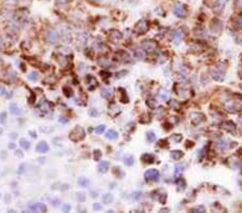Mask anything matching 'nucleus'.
<instances>
[{"label":"nucleus","mask_w":242,"mask_h":213,"mask_svg":"<svg viewBox=\"0 0 242 213\" xmlns=\"http://www.w3.org/2000/svg\"><path fill=\"white\" fill-rule=\"evenodd\" d=\"M148 23L145 21H140L136 26H134V33L137 35H143L148 31Z\"/></svg>","instance_id":"39448f33"},{"label":"nucleus","mask_w":242,"mask_h":213,"mask_svg":"<svg viewBox=\"0 0 242 213\" xmlns=\"http://www.w3.org/2000/svg\"><path fill=\"white\" fill-rule=\"evenodd\" d=\"M105 125H99L98 127H96L95 132H96V134H102V132H105Z\"/></svg>","instance_id":"4c0bfd02"},{"label":"nucleus","mask_w":242,"mask_h":213,"mask_svg":"<svg viewBox=\"0 0 242 213\" xmlns=\"http://www.w3.org/2000/svg\"><path fill=\"white\" fill-rule=\"evenodd\" d=\"M109 112H110V114L112 116H117L118 114L121 113V109H120V107L116 105L115 103H111V105H109Z\"/></svg>","instance_id":"4468645a"},{"label":"nucleus","mask_w":242,"mask_h":213,"mask_svg":"<svg viewBox=\"0 0 242 213\" xmlns=\"http://www.w3.org/2000/svg\"><path fill=\"white\" fill-rule=\"evenodd\" d=\"M86 81H87V87H88L89 91H93L94 88H96L98 83H97V80L95 76H86Z\"/></svg>","instance_id":"f8f14e48"},{"label":"nucleus","mask_w":242,"mask_h":213,"mask_svg":"<svg viewBox=\"0 0 242 213\" xmlns=\"http://www.w3.org/2000/svg\"><path fill=\"white\" fill-rule=\"evenodd\" d=\"M141 46H142V49L144 50V51L153 52L154 50H156V47H157V43H156L154 40H144L142 41Z\"/></svg>","instance_id":"423d86ee"},{"label":"nucleus","mask_w":242,"mask_h":213,"mask_svg":"<svg viewBox=\"0 0 242 213\" xmlns=\"http://www.w3.org/2000/svg\"><path fill=\"white\" fill-rule=\"evenodd\" d=\"M158 98L160 100H163V101H167V100L170 98V95H169V92L167 91V89L165 88H160L158 92Z\"/></svg>","instance_id":"2eb2a0df"},{"label":"nucleus","mask_w":242,"mask_h":213,"mask_svg":"<svg viewBox=\"0 0 242 213\" xmlns=\"http://www.w3.org/2000/svg\"><path fill=\"white\" fill-rule=\"evenodd\" d=\"M170 139H171V140H173V142L179 143V142H181V141H182L183 137H182V135H180V134H174V135L171 136V138H170Z\"/></svg>","instance_id":"c85d7f7f"},{"label":"nucleus","mask_w":242,"mask_h":213,"mask_svg":"<svg viewBox=\"0 0 242 213\" xmlns=\"http://www.w3.org/2000/svg\"><path fill=\"white\" fill-rule=\"evenodd\" d=\"M144 178L146 181H158L159 179V171L157 169H148L144 172Z\"/></svg>","instance_id":"20e7f679"},{"label":"nucleus","mask_w":242,"mask_h":213,"mask_svg":"<svg viewBox=\"0 0 242 213\" xmlns=\"http://www.w3.org/2000/svg\"><path fill=\"white\" fill-rule=\"evenodd\" d=\"M58 203H59V200L58 199H55L54 201L52 200V205H54L55 207H57V206H58Z\"/></svg>","instance_id":"09e8293b"},{"label":"nucleus","mask_w":242,"mask_h":213,"mask_svg":"<svg viewBox=\"0 0 242 213\" xmlns=\"http://www.w3.org/2000/svg\"><path fill=\"white\" fill-rule=\"evenodd\" d=\"M44 38H45L48 43L55 44V43H57L59 40V33H57L55 29H53V28H50V29L45 30V33H44Z\"/></svg>","instance_id":"7ed1b4c3"},{"label":"nucleus","mask_w":242,"mask_h":213,"mask_svg":"<svg viewBox=\"0 0 242 213\" xmlns=\"http://www.w3.org/2000/svg\"><path fill=\"white\" fill-rule=\"evenodd\" d=\"M62 91H64L65 96H67V97H72V96H73L72 88H70L69 86H65L64 88H62Z\"/></svg>","instance_id":"cd10ccee"},{"label":"nucleus","mask_w":242,"mask_h":213,"mask_svg":"<svg viewBox=\"0 0 242 213\" xmlns=\"http://www.w3.org/2000/svg\"><path fill=\"white\" fill-rule=\"evenodd\" d=\"M108 169H109V163L108 162H102L99 164V166H98V171L101 173H105L108 171Z\"/></svg>","instance_id":"aec40b11"},{"label":"nucleus","mask_w":242,"mask_h":213,"mask_svg":"<svg viewBox=\"0 0 242 213\" xmlns=\"http://www.w3.org/2000/svg\"><path fill=\"white\" fill-rule=\"evenodd\" d=\"M101 152L99 151V150H97V151L94 152V159L96 160V162H99L100 158H101Z\"/></svg>","instance_id":"e433bc0d"},{"label":"nucleus","mask_w":242,"mask_h":213,"mask_svg":"<svg viewBox=\"0 0 242 213\" xmlns=\"http://www.w3.org/2000/svg\"><path fill=\"white\" fill-rule=\"evenodd\" d=\"M173 13L177 15V17H184L186 15V9L183 4H175L173 8Z\"/></svg>","instance_id":"9d476101"},{"label":"nucleus","mask_w":242,"mask_h":213,"mask_svg":"<svg viewBox=\"0 0 242 213\" xmlns=\"http://www.w3.org/2000/svg\"><path fill=\"white\" fill-rule=\"evenodd\" d=\"M16 155L19 157H23V153H21V151H16Z\"/></svg>","instance_id":"603ef678"},{"label":"nucleus","mask_w":242,"mask_h":213,"mask_svg":"<svg viewBox=\"0 0 242 213\" xmlns=\"http://www.w3.org/2000/svg\"><path fill=\"white\" fill-rule=\"evenodd\" d=\"M182 37H183V35L181 33V31H175V33H173V37H172V38H173L175 43L177 44L181 40H182Z\"/></svg>","instance_id":"bb28decb"},{"label":"nucleus","mask_w":242,"mask_h":213,"mask_svg":"<svg viewBox=\"0 0 242 213\" xmlns=\"http://www.w3.org/2000/svg\"><path fill=\"white\" fill-rule=\"evenodd\" d=\"M105 138L109 139V140H116L118 138V132L114 129L108 130L107 134H105Z\"/></svg>","instance_id":"dca6fc26"},{"label":"nucleus","mask_w":242,"mask_h":213,"mask_svg":"<svg viewBox=\"0 0 242 213\" xmlns=\"http://www.w3.org/2000/svg\"><path fill=\"white\" fill-rule=\"evenodd\" d=\"M62 117H64V116H60V119H59V121H60V122H64V123H66V122H67L68 119H62Z\"/></svg>","instance_id":"864d4df0"},{"label":"nucleus","mask_w":242,"mask_h":213,"mask_svg":"<svg viewBox=\"0 0 242 213\" xmlns=\"http://www.w3.org/2000/svg\"><path fill=\"white\" fill-rule=\"evenodd\" d=\"M0 134H2V129L1 128H0Z\"/></svg>","instance_id":"bf43d9fd"},{"label":"nucleus","mask_w":242,"mask_h":213,"mask_svg":"<svg viewBox=\"0 0 242 213\" xmlns=\"http://www.w3.org/2000/svg\"><path fill=\"white\" fill-rule=\"evenodd\" d=\"M78 183H79V185H80V186H83V187H85V186L88 185L89 181L87 180L86 178H80L78 180Z\"/></svg>","instance_id":"2f4dec72"},{"label":"nucleus","mask_w":242,"mask_h":213,"mask_svg":"<svg viewBox=\"0 0 242 213\" xmlns=\"http://www.w3.org/2000/svg\"><path fill=\"white\" fill-rule=\"evenodd\" d=\"M94 209L96 211H100L102 209V206L99 205V203H95V205H94Z\"/></svg>","instance_id":"de8ad7c7"},{"label":"nucleus","mask_w":242,"mask_h":213,"mask_svg":"<svg viewBox=\"0 0 242 213\" xmlns=\"http://www.w3.org/2000/svg\"><path fill=\"white\" fill-rule=\"evenodd\" d=\"M166 198H167V195L165 191H163V194L158 195L157 196V200H158L159 202H161V203H165V201H166Z\"/></svg>","instance_id":"f704fd0d"},{"label":"nucleus","mask_w":242,"mask_h":213,"mask_svg":"<svg viewBox=\"0 0 242 213\" xmlns=\"http://www.w3.org/2000/svg\"><path fill=\"white\" fill-rule=\"evenodd\" d=\"M62 210L64 211V212H69V211L71 210V206L68 205V203H65V205L62 206Z\"/></svg>","instance_id":"79ce46f5"},{"label":"nucleus","mask_w":242,"mask_h":213,"mask_svg":"<svg viewBox=\"0 0 242 213\" xmlns=\"http://www.w3.org/2000/svg\"><path fill=\"white\" fill-rule=\"evenodd\" d=\"M5 94V89L3 86H0V95H4Z\"/></svg>","instance_id":"8fccbe9b"},{"label":"nucleus","mask_w":242,"mask_h":213,"mask_svg":"<svg viewBox=\"0 0 242 213\" xmlns=\"http://www.w3.org/2000/svg\"><path fill=\"white\" fill-rule=\"evenodd\" d=\"M9 148H15V144H14V143H11V144H9Z\"/></svg>","instance_id":"5fc2aeb1"},{"label":"nucleus","mask_w":242,"mask_h":213,"mask_svg":"<svg viewBox=\"0 0 242 213\" xmlns=\"http://www.w3.org/2000/svg\"><path fill=\"white\" fill-rule=\"evenodd\" d=\"M123 162L126 166H132L134 163V158L132 155H125L123 158Z\"/></svg>","instance_id":"6ab92c4d"},{"label":"nucleus","mask_w":242,"mask_h":213,"mask_svg":"<svg viewBox=\"0 0 242 213\" xmlns=\"http://www.w3.org/2000/svg\"><path fill=\"white\" fill-rule=\"evenodd\" d=\"M222 128L225 129L226 131L231 132V134H235V132H236V125L234 124V122H231V121H227L225 122V123H223V124H222Z\"/></svg>","instance_id":"9b49d317"},{"label":"nucleus","mask_w":242,"mask_h":213,"mask_svg":"<svg viewBox=\"0 0 242 213\" xmlns=\"http://www.w3.org/2000/svg\"><path fill=\"white\" fill-rule=\"evenodd\" d=\"M19 145L24 148V150H29V148H30V142L27 140V139H25V138H22L21 140H19Z\"/></svg>","instance_id":"4be33fe9"},{"label":"nucleus","mask_w":242,"mask_h":213,"mask_svg":"<svg viewBox=\"0 0 242 213\" xmlns=\"http://www.w3.org/2000/svg\"><path fill=\"white\" fill-rule=\"evenodd\" d=\"M85 138V130L80 126L74 127L71 131L69 132V139L73 142H79L82 141Z\"/></svg>","instance_id":"f03ea898"},{"label":"nucleus","mask_w":242,"mask_h":213,"mask_svg":"<svg viewBox=\"0 0 242 213\" xmlns=\"http://www.w3.org/2000/svg\"><path fill=\"white\" fill-rule=\"evenodd\" d=\"M15 135H16V134H12V135H11V137H12V138H15V137H16Z\"/></svg>","instance_id":"13d9d810"},{"label":"nucleus","mask_w":242,"mask_h":213,"mask_svg":"<svg viewBox=\"0 0 242 213\" xmlns=\"http://www.w3.org/2000/svg\"><path fill=\"white\" fill-rule=\"evenodd\" d=\"M5 121H7V112H2L0 114V122L1 124H5Z\"/></svg>","instance_id":"a19ab883"},{"label":"nucleus","mask_w":242,"mask_h":213,"mask_svg":"<svg viewBox=\"0 0 242 213\" xmlns=\"http://www.w3.org/2000/svg\"><path fill=\"white\" fill-rule=\"evenodd\" d=\"M191 211H192V212H194V213H198V212L203 213V212H206V209H204L203 206H198V207L193 208V209H192Z\"/></svg>","instance_id":"473e14b6"},{"label":"nucleus","mask_w":242,"mask_h":213,"mask_svg":"<svg viewBox=\"0 0 242 213\" xmlns=\"http://www.w3.org/2000/svg\"><path fill=\"white\" fill-rule=\"evenodd\" d=\"M76 198H78V200L79 201H81V202H83V201H85V195L83 194V193H79L78 194V196H76Z\"/></svg>","instance_id":"37998d69"},{"label":"nucleus","mask_w":242,"mask_h":213,"mask_svg":"<svg viewBox=\"0 0 242 213\" xmlns=\"http://www.w3.org/2000/svg\"><path fill=\"white\" fill-rule=\"evenodd\" d=\"M102 200H103V202H105V203L109 205V203H111V202L113 201V196L111 194H107V195H105V196L102 197Z\"/></svg>","instance_id":"c756f323"},{"label":"nucleus","mask_w":242,"mask_h":213,"mask_svg":"<svg viewBox=\"0 0 242 213\" xmlns=\"http://www.w3.org/2000/svg\"><path fill=\"white\" fill-rule=\"evenodd\" d=\"M163 113H164V110H163V108H159V109H157V110H156V112H155L156 116H157V117H158V119H160L161 116H163Z\"/></svg>","instance_id":"c03bdc74"},{"label":"nucleus","mask_w":242,"mask_h":213,"mask_svg":"<svg viewBox=\"0 0 242 213\" xmlns=\"http://www.w3.org/2000/svg\"><path fill=\"white\" fill-rule=\"evenodd\" d=\"M134 56L137 57L138 59H144L145 57V51L142 49H139L137 50V51L134 52Z\"/></svg>","instance_id":"b1692460"},{"label":"nucleus","mask_w":242,"mask_h":213,"mask_svg":"<svg viewBox=\"0 0 242 213\" xmlns=\"http://www.w3.org/2000/svg\"><path fill=\"white\" fill-rule=\"evenodd\" d=\"M146 139H148V142H154L156 140V135L153 131H148L146 134Z\"/></svg>","instance_id":"7c9ffc66"},{"label":"nucleus","mask_w":242,"mask_h":213,"mask_svg":"<svg viewBox=\"0 0 242 213\" xmlns=\"http://www.w3.org/2000/svg\"><path fill=\"white\" fill-rule=\"evenodd\" d=\"M48 148H48V144L45 141H41L36 146V150H37L38 153H46V152H48Z\"/></svg>","instance_id":"ddd939ff"},{"label":"nucleus","mask_w":242,"mask_h":213,"mask_svg":"<svg viewBox=\"0 0 242 213\" xmlns=\"http://www.w3.org/2000/svg\"><path fill=\"white\" fill-rule=\"evenodd\" d=\"M29 208H30V210L33 211V212H40V209H39V203H36V205H30Z\"/></svg>","instance_id":"ea45409f"},{"label":"nucleus","mask_w":242,"mask_h":213,"mask_svg":"<svg viewBox=\"0 0 242 213\" xmlns=\"http://www.w3.org/2000/svg\"><path fill=\"white\" fill-rule=\"evenodd\" d=\"M140 123H143V124H145V123H148V122L151 121V117H150V114L148 113H143L142 115L140 116Z\"/></svg>","instance_id":"a878e982"},{"label":"nucleus","mask_w":242,"mask_h":213,"mask_svg":"<svg viewBox=\"0 0 242 213\" xmlns=\"http://www.w3.org/2000/svg\"><path fill=\"white\" fill-rule=\"evenodd\" d=\"M146 105H148L150 108L154 109V108H156L157 102H156V100H154V99H148V101H146Z\"/></svg>","instance_id":"c9c22d12"},{"label":"nucleus","mask_w":242,"mask_h":213,"mask_svg":"<svg viewBox=\"0 0 242 213\" xmlns=\"http://www.w3.org/2000/svg\"><path fill=\"white\" fill-rule=\"evenodd\" d=\"M170 156L172 157V158L174 159V160H179L180 158H182L183 156V153L181 151H179V150H175V151H172L171 154H170Z\"/></svg>","instance_id":"5701e85b"},{"label":"nucleus","mask_w":242,"mask_h":213,"mask_svg":"<svg viewBox=\"0 0 242 213\" xmlns=\"http://www.w3.org/2000/svg\"><path fill=\"white\" fill-rule=\"evenodd\" d=\"M141 159H142V162L145 163V164H153L154 160H155V157H154L152 154H144V155H142Z\"/></svg>","instance_id":"f3484780"},{"label":"nucleus","mask_w":242,"mask_h":213,"mask_svg":"<svg viewBox=\"0 0 242 213\" xmlns=\"http://www.w3.org/2000/svg\"><path fill=\"white\" fill-rule=\"evenodd\" d=\"M183 171V166L182 165H177V167H175V174H179V173H181Z\"/></svg>","instance_id":"a18cd8bd"},{"label":"nucleus","mask_w":242,"mask_h":213,"mask_svg":"<svg viewBox=\"0 0 242 213\" xmlns=\"http://www.w3.org/2000/svg\"><path fill=\"white\" fill-rule=\"evenodd\" d=\"M93 1H94V2H101V1H103V0H93Z\"/></svg>","instance_id":"4d7b16f0"},{"label":"nucleus","mask_w":242,"mask_h":213,"mask_svg":"<svg viewBox=\"0 0 242 213\" xmlns=\"http://www.w3.org/2000/svg\"><path fill=\"white\" fill-rule=\"evenodd\" d=\"M237 23H238V25H239L240 27H242V17H240V19H238V21H237Z\"/></svg>","instance_id":"3c124183"},{"label":"nucleus","mask_w":242,"mask_h":213,"mask_svg":"<svg viewBox=\"0 0 242 213\" xmlns=\"http://www.w3.org/2000/svg\"><path fill=\"white\" fill-rule=\"evenodd\" d=\"M122 37H123L122 33L116 29L111 30L110 33H109V39H110V41L113 42V43H118V42L122 40Z\"/></svg>","instance_id":"0eeeda50"},{"label":"nucleus","mask_w":242,"mask_h":213,"mask_svg":"<svg viewBox=\"0 0 242 213\" xmlns=\"http://www.w3.org/2000/svg\"><path fill=\"white\" fill-rule=\"evenodd\" d=\"M28 79H29L30 81H37L38 79H39V74H38L37 72H30L29 74H28Z\"/></svg>","instance_id":"72a5a7b5"},{"label":"nucleus","mask_w":242,"mask_h":213,"mask_svg":"<svg viewBox=\"0 0 242 213\" xmlns=\"http://www.w3.org/2000/svg\"><path fill=\"white\" fill-rule=\"evenodd\" d=\"M39 209H40V212H45L48 209H46V206L43 205V203H39Z\"/></svg>","instance_id":"49530a36"},{"label":"nucleus","mask_w":242,"mask_h":213,"mask_svg":"<svg viewBox=\"0 0 242 213\" xmlns=\"http://www.w3.org/2000/svg\"><path fill=\"white\" fill-rule=\"evenodd\" d=\"M101 96L107 98V99H110L113 96V91L111 88H108V87H103L101 89Z\"/></svg>","instance_id":"a211bd4d"},{"label":"nucleus","mask_w":242,"mask_h":213,"mask_svg":"<svg viewBox=\"0 0 242 213\" xmlns=\"http://www.w3.org/2000/svg\"><path fill=\"white\" fill-rule=\"evenodd\" d=\"M87 38H88V33H82V35L79 36V39H78V42H80V44H85L86 41H87Z\"/></svg>","instance_id":"393cba45"},{"label":"nucleus","mask_w":242,"mask_h":213,"mask_svg":"<svg viewBox=\"0 0 242 213\" xmlns=\"http://www.w3.org/2000/svg\"><path fill=\"white\" fill-rule=\"evenodd\" d=\"M10 112L12 114H14V115H17L19 113H21V110H19V105H16V103H10Z\"/></svg>","instance_id":"412c9836"},{"label":"nucleus","mask_w":242,"mask_h":213,"mask_svg":"<svg viewBox=\"0 0 242 213\" xmlns=\"http://www.w3.org/2000/svg\"><path fill=\"white\" fill-rule=\"evenodd\" d=\"M88 114H89V116H91V117H96V116L98 115V111H97L95 108H91L88 110Z\"/></svg>","instance_id":"58836bf2"},{"label":"nucleus","mask_w":242,"mask_h":213,"mask_svg":"<svg viewBox=\"0 0 242 213\" xmlns=\"http://www.w3.org/2000/svg\"><path fill=\"white\" fill-rule=\"evenodd\" d=\"M30 134H31V137H33V138L37 137V134H35L33 131H30Z\"/></svg>","instance_id":"6e6d98bb"},{"label":"nucleus","mask_w":242,"mask_h":213,"mask_svg":"<svg viewBox=\"0 0 242 213\" xmlns=\"http://www.w3.org/2000/svg\"><path fill=\"white\" fill-rule=\"evenodd\" d=\"M240 87H241V88H242V84H241V85H240Z\"/></svg>","instance_id":"052dcab7"},{"label":"nucleus","mask_w":242,"mask_h":213,"mask_svg":"<svg viewBox=\"0 0 242 213\" xmlns=\"http://www.w3.org/2000/svg\"><path fill=\"white\" fill-rule=\"evenodd\" d=\"M189 119H191L193 125H198L204 121V116L198 112H193V113L189 114Z\"/></svg>","instance_id":"6e6552de"},{"label":"nucleus","mask_w":242,"mask_h":213,"mask_svg":"<svg viewBox=\"0 0 242 213\" xmlns=\"http://www.w3.org/2000/svg\"><path fill=\"white\" fill-rule=\"evenodd\" d=\"M211 76L214 80L216 81H223L224 80V71L220 70V68L216 67V68H213L211 70Z\"/></svg>","instance_id":"1a4fd4ad"},{"label":"nucleus","mask_w":242,"mask_h":213,"mask_svg":"<svg viewBox=\"0 0 242 213\" xmlns=\"http://www.w3.org/2000/svg\"><path fill=\"white\" fill-rule=\"evenodd\" d=\"M225 109L230 113H237L239 111H242V96L238 94H235L232 97L227 98L224 101Z\"/></svg>","instance_id":"f257e3e1"}]
</instances>
